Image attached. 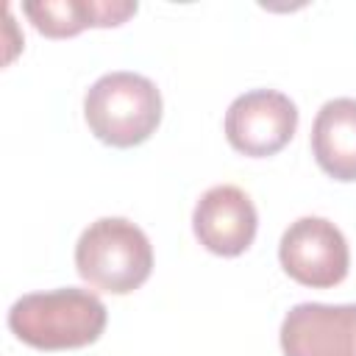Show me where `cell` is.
Wrapping results in <instances>:
<instances>
[{"instance_id": "1", "label": "cell", "mask_w": 356, "mask_h": 356, "mask_svg": "<svg viewBox=\"0 0 356 356\" xmlns=\"http://www.w3.org/2000/svg\"><path fill=\"white\" fill-rule=\"evenodd\" d=\"M8 328L39 350L83 348L103 334L106 306L95 292L81 286L31 292L8 309Z\"/></svg>"}, {"instance_id": "2", "label": "cell", "mask_w": 356, "mask_h": 356, "mask_svg": "<svg viewBox=\"0 0 356 356\" xmlns=\"http://www.w3.org/2000/svg\"><path fill=\"white\" fill-rule=\"evenodd\" d=\"M75 267L95 289L128 295L147 281L153 270V248L136 222L125 217H100L78 236Z\"/></svg>"}, {"instance_id": "3", "label": "cell", "mask_w": 356, "mask_h": 356, "mask_svg": "<svg viewBox=\"0 0 356 356\" xmlns=\"http://www.w3.org/2000/svg\"><path fill=\"white\" fill-rule=\"evenodd\" d=\"M83 117L100 142L111 147H134L159 128L161 92L139 72L114 70L89 86Z\"/></svg>"}, {"instance_id": "4", "label": "cell", "mask_w": 356, "mask_h": 356, "mask_svg": "<svg viewBox=\"0 0 356 356\" xmlns=\"http://www.w3.org/2000/svg\"><path fill=\"white\" fill-rule=\"evenodd\" d=\"M278 259L289 278L317 289L337 286L350 267L348 242L325 217H300L289 222L278 242Z\"/></svg>"}, {"instance_id": "5", "label": "cell", "mask_w": 356, "mask_h": 356, "mask_svg": "<svg viewBox=\"0 0 356 356\" xmlns=\"http://www.w3.org/2000/svg\"><path fill=\"white\" fill-rule=\"evenodd\" d=\"M298 128V106L275 89H250L225 111V136L234 150L261 159L284 150Z\"/></svg>"}, {"instance_id": "6", "label": "cell", "mask_w": 356, "mask_h": 356, "mask_svg": "<svg viewBox=\"0 0 356 356\" xmlns=\"http://www.w3.org/2000/svg\"><path fill=\"white\" fill-rule=\"evenodd\" d=\"M284 356H356V303H298L281 323Z\"/></svg>"}, {"instance_id": "7", "label": "cell", "mask_w": 356, "mask_h": 356, "mask_svg": "<svg viewBox=\"0 0 356 356\" xmlns=\"http://www.w3.org/2000/svg\"><path fill=\"white\" fill-rule=\"evenodd\" d=\"M192 228L206 250L217 256H239L256 239L259 214L248 192L234 184H217L200 195Z\"/></svg>"}, {"instance_id": "8", "label": "cell", "mask_w": 356, "mask_h": 356, "mask_svg": "<svg viewBox=\"0 0 356 356\" xmlns=\"http://www.w3.org/2000/svg\"><path fill=\"white\" fill-rule=\"evenodd\" d=\"M312 153L337 181H356V97L320 106L312 125Z\"/></svg>"}, {"instance_id": "9", "label": "cell", "mask_w": 356, "mask_h": 356, "mask_svg": "<svg viewBox=\"0 0 356 356\" xmlns=\"http://www.w3.org/2000/svg\"><path fill=\"white\" fill-rule=\"evenodd\" d=\"M22 11L44 36H75L89 25H120L136 14V0H28Z\"/></svg>"}]
</instances>
